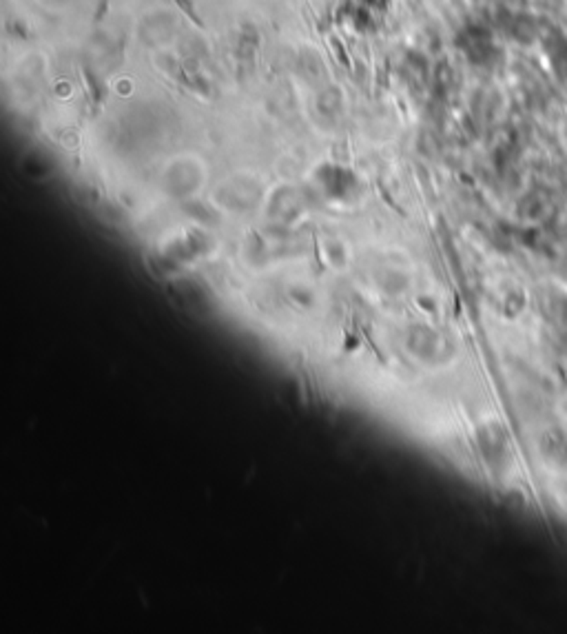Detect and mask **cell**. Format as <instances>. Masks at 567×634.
I'll use <instances>...</instances> for the list:
<instances>
[{"label": "cell", "mask_w": 567, "mask_h": 634, "mask_svg": "<svg viewBox=\"0 0 567 634\" xmlns=\"http://www.w3.org/2000/svg\"><path fill=\"white\" fill-rule=\"evenodd\" d=\"M175 3H177V5H180V7H182L184 11H187V16H189V18H191V20H193L195 25H200V27H202V20H200V18H197V13L193 11V7H191V3H189V0H175Z\"/></svg>", "instance_id": "6da1fadb"}]
</instances>
